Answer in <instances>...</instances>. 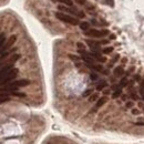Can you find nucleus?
Here are the masks:
<instances>
[{
	"instance_id": "obj_1",
	"label": "nucleus",
	"mask_w": 144,
	"mask_h": 144,
	"mask_svg": "<svg viewBox=\"0 0 144 144\" xmlns=\"http://www.w3.org/2000/svg\"><path fill=\"white\" fill-rule=\"evenodd\" d=\"M30 84V80H27V79H21V80H17V81H13L9 83L8 85H6L1 89L2 91H15L17 90L18 88H21V87H27V85Z\"/></svg>"
},
{
	"instance_id": "obj_2",
	"label": "nucleus",
	"mask_w": 144,
	"mask_h": 144,
	"mask_svg": "<svg viewBox=\"0 0 144 144\" xmlns=\"http://www.w3.org/2000/svg\"><path fill=\"white\" fill-rule=\"evenodd\" d=\"M55 18L59 19L60 21L65 22V23H70V24H72V26L80 24L79 19L78 18H74V17L69 16V15H65L64 12H55Z\"/></svg>"
},
{
	"instance_id": "obj_3",
	"label": "nucleus",
	"mask_w": 144,
	"mask_h": 144,
	"mask_svg": "<svg viewBox=\"0 0 144 144\" xmlns=\"http://www.w3.org/2000/svg\"><path fill=\"white\" fill-rule=\"evenodd\" d=\"M17 76H18V69H12V70H10L5 77H2L1 79H0V87L5 85V84H8L10 81L16 79Z\"/></svg>"
},
{
	"instance_id": "obj_4",
	"label": "nucleus",
	"mask_w": 144,
	"mask_h": 144,
	"mask_svg": "<svg viewBox=\"0 0 144 144\" xmlns=\"http://www.w3.org/2000/svg\"><path fill=\"white\" fill-rule=\"evenodd\" d=\"M89 37H93V38H101V37H104V35H107L109 34V31L106 29L104 30H96V29H91V30H88V31L84 32Z\"/></svg>"
},
{
	"instance_id": "obj_5",
	"label": "nucleus",
	"mask_w": 144,
	"mask_h": 144,
	"mask_svg": "<svg viewBox=\"0 0 144 144\" xmlns=\"http://www.w3.org/2000/svg\"><path fill=\"white\" fill-rule=\"evenodd\" d=\"M88 43V46L91 48V50H92V52H99L100 50H101V43H100V41H93V40H85Z\"/></svg>"
},
{
	"instance_id": "obj_6",
	"label": "nucleus",
	"mask_w": 144,
	"mask_h": 144,
	"mask_svg": "<svg viewBox=\"0 0 144 144\" xmlns=\"http://www.w3.org/2000/svg\"><path fill=\"white\" fill-rule=\"evenodd\" d=\"M16 39H17V37H16L15 34H13V35H11V37H10V38L7 40V42H6V43L4 44V47H2V48L0 49V53H4V52H6V50H8V49H9L10 47H11L13 43L16 42Z\"/></svg>"
},
{
	"instance_id": "obj_7",
	"label": "nucleus",
	"mask_w": 144,
	"mask_h": 144,
	"mask_svg": "<svg viewBox=\"0 0 144 144\" xmlns=\"http://www.w3.org/2000/svg\"><path fill=\"white\" fill-rule=\"evenodd\" d=\"M12 64H7V65H5V66H2L1 69H0V79H1L2 77H5L6 74L8 73V72H9L10 70H12Z\"/></svg>"
},
{
	"instance_id": "obj_8",
	"label": "nucleus",
	"mask_w": 144,
	"mask_h": 144,
	"mask_svg": "<svg viewBox=\"0 0 144 144\" xmlns=\"http://www.w3.org/2000/svg\"><path fill=\"white\" fill-rule=\"evenodd\" d=\"M106 101H107V98L106 96H103V98H100L98 101H96V104H95V107L93 109V111H95V110H98L100 109L101 106H103V105L106 103Z\"/></svg>"
},
{
	"instance_id": "obj_9",
	"label": "nucleus",
	"mask_w": 144,
	"mask_h": 144,
	"mask_svg": "<svg viewBox=\"0 0 144 144\" xmlns=\"http://www.w3.org/2000/svg\"><path fill=\"white\" fill-rule=\"evenodd\" d=\"M113 74H114V77H122L124 74V69L122 66H116L113 70Z\"/></svg>"
},
{
	"instance_id": "obj_10",
	"label": "nucleus",
	"mask_w": 144,
	"mask_h": 144,
	"mask_svg": "<svg viewBox=\"0 0 144 144\" xmlns=\"http://www.w3.org/2000/svg\"><path fill=\"white\" fill-rule=\"evenodd\" d=\"M80 28H81V30H83V31H88L89 28H90V23L87 21L80 22Z\"/></svg>"
},
{
	"instance_id": "obj_11",
	"label": "nucleus",
	"mask_w": 144,
	"mask_h": 144,
	"mask_svg": "<svg viewBox=\"0 0 144 144\" xmlns=\"http://www.w3.org/2000/svg\"><path fill=\"white\" fill-rule=\"evenodd\" d=\"M107 87V83H106V81H101L99 83L98 85H96V90L98 91H102L103 89H105Z\"/></svg>"
},
{
	"instance_id": "obj_12",
	"label": "nucleus",
	"mask_w": 144,
	"mask_h": 144,
	"mask_svg": "<svg viewBox=\"0 0 144 144\" xmlns=\"http://www.w3.org/2000/svg\"><path fill=\"white\" fill-rule=\"evenodd\" d=\"M53 2H62V4L66 5L68 7H72L73 6V2H72V0H52Z\"/></svg>"
},
{
	"instance_id": "obj_13",
	"label": "nucleus",
	"mask_w": 144,
	"mask_h": 144,
	"mask_svg": "<svg viewBox=\"0 0 144 144\" xmlns=\"http://www.w3.org/2000/svg\"><path fill=\"white\" fill-rule=\"evenodd\" d=\"M129 84V81H127V77H123L121 79V81L120 83H119V85H120V88H123V87H126V85Z\"/></svg>"
},
{
	"instance_id": "obj_14",
	"label": "nucleus",
	"mask_w": 144,
	"mask_h": 144,
	"mask_svg": "<svg viewBox=\"0 0 144 144\" xmlns=\"http://www.w3.org/2000/svg\"><path fill=\"white\" fill-rule=\"evenodd\" d=\"M138 92H140L141 96L144 99V79L141 81V84H140V90H138Z\"/></svg>"
},
{
	"instance_id": "obj_15",
	"label": "nucleus",
	"mask_w": 144,
	"mask_h": 144,
	"mask_svg": "<svg viewBox=\"0 0 144 144\" xmlns=\"http://www.w3.org/2000/svg\"><path fill=\"white\" fill-rule=\"evenodd\" d=\"M121 93H122V89L120 88V89H118V90H115V91H114V93L112 94V98H113V99L119 98V96L121 95Z\"/></svg>"
},
{
	"instance_id": "obj_16",
	"label": "nucleus",
	"mask_w": 144,
	"mask_h": 144,
	"mask_svg": "<svg viewBox=\"0 0 144 144\" xmlns=\"http://www.w3.org/2000/svg\"><path fill=\"white\" fill-rule=\"evenodd\" d=\"M98 100H99V94L94 93V94H92V95L90 96L89 101H90V102H94V101H98Z\"/></svg>"
},
{
	"instance_id": "obj_17",
	"label": "nucleus",
	"mask_w": 144,
	"mask_h": 144,
	"mask_svg": "<svg viewBox=\"0 0 144 144\" xmlns=\"http://www.w3.org/2000/svg\"><path fill=\"white\" fill-rule=\"evenodd\" d=\"M5 41H6V37H5V33H1L0 34V49L4 47V43H5Z\"/></svg>"
},
{
	"instance_id": "obj_18",
	"label": "nucleus",
	"mask_w": 144,
	"mask_h": 144,
	"mask_svg": "<svg viewBox=\"0 0 144 144\" xmlns=\"http://www.w3.org/2000/svg\"><path fill=\"white\" fill-rule=\"evenodd\" d=\"M112 51H113V48H112V47H106V48H104L103 50H102V52H103L104 54H109V53H111Z\"/></svg>"
},
{
	"instance_id": "obj_19",
	"label": "nucleus",
	"mask_w": 144,
	"mask_h": 144,
	"mask_svg": "<svg viewBox=\"0 0 144 144\" xmlns=\"http://www.w3.org/2000/svg\"><path fill=\"white\" fill-rule=\"evenodd\" d=\"M92 93H93V90H92V89H89V90H87V91H84V92H83L82 95L84 96V98H87V96H89L90 94H92Z\"/></svg>"
},
{
	"instance_id": "obj_20",
	"label": "nucleus",
	"mask_w": 144,
	"mask_h": 144,
	"mask_svg": "<svg viewBox=\"0 0 144 144\" xmlns=\"http://www.w3.org/2000/svg\"><path fill=\"white\" fill-rule=\"evenodd\" d=\"M77 47H78V49H79V51H81V50H85V46L82 42H78Z\"/></svg>"
},
{
	"instance_id": "obj_21",
	"label": "nucleus",
	"mask_w": 144,
	"mask_h": 144,
	"mask_svg": "<svg viewBox=\"0 0 144 144\" xmlns=\"http://www.w3.org/2000/svg\"><path fill=\"white\" fill-rule=\"evenodd\" d=\"M11 94L15 95V96H20V98H24V96H26V94L24 93H19V92H12Z\"/></svg>"
},
{
	"instance_id": "obj_22",
	"label": "nucleus",
	"mask_w": 144,
	"mask_h": 144,
	"mask_svg": "<svg viewBox=\"0 0 144 144\" xmlns=\"http://www.w3.org/2000/svg\"><path fill=\"white\" fill-rule=\"evenodd\" d=\"M98 78H99V76L96 73H91L90 74V79L91 80H98Z\"/></svg>"
},
{
	"instance_id": "obj_23",
	"label": "nucleus",
	"mask_w": 144,
	"mask_h": 144,
	"mask_svg": "<svg viewBox=\"0 0 144 144\" xmlns=\"http://www.w3.org/2000/svg\"><path fill=\"white\" fill-rule=\"evenodd\" d=\"M69 57H70L71 60H73V61H79V60H80L79 57H77V55H73V54H70Z\"/></svg>"
},
{
	"instance_id": "obj_24",
	"label": "nucleus",
	"mask_w": 144,
	"mask_h": 144,
	"mask_svg": "<svg viewBox=\"0 0 144 144\" xmlns=\"http://www.w3.org/2000/svg\"><path fill=\"white\" fill-rule=\"evenodd\" d=\"M10 100V98L8 96V98H2V99H0V104L1 103H5V102H8Z\"/></svg>"
},
{
	"instance_id": "obj_25",
	"label": "nucleus",
	"mask_w": 144,
	"mask_h": 144,
	"mask_svg": "<svg viewBox=\"0 0 144 144\" xmlns=\"http://www.w3.org/2000/svg\"><path fill=\"white\" fill-rule=\"evenodd\" d=\"M134 80H135V81H142L140 74H135V76H134Z\"/></svg>"
},
{
	"instance_id": "obj_26",
	"label": "nucleus",
	"mask_w": 144,
	"mask_h": 144,
	"mask_svg": "<svg viewBox=\"0 0 144 144\" xmlns=\"http://www.w3.org/2000/svg\"><path fill=\"white\" fill-rule=\"evenodd\" d=\"M74 1L79 5H85V0H74Z\"/></svg>"
},
{
	"instance_id": "obj_27",
	"label": "nucleus",
	"mask_w": 144,
	"mask_h": 144,
	"mask_svg": "<svg viewBox=\"0 0 144 144\" xmlns=\"http://www.w3.org/2000/svg\"><path fill=\"white\" fill-rule=\"evenodd\" d=\"M126 107H133V102L132 101L126 102Z\"/></svg>"
},
{
	"instance_id": "obj_28",
	"label": "nucleus",
	"mask_w": 144,
	"mask_h": 144,
	"mask_svg": "<svg viewBox=\"0 0 144 144\" xmlns=\"http://www.w3.org/2000/svg\"><path fill=\"white\" fill-rule=\"evenodd\" d=\"M133 114H138V111L136 109H134V110H133Z\"/></svg>"
}]
</instances>
